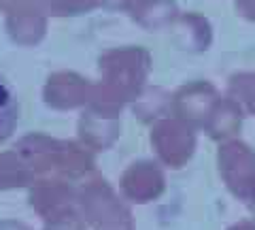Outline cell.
Masks as SVG:
<instances>
[{"label": "cell", "instance_id": "cell-1", "mask_svg": "<svg viewBox=\"0 0 255 230\" xmlns=\"http://www.w3.org/2000/svg\"><path fill=\"white\" fill-rule=\"evenodd\" d=\"M17 124V98L11 85L0 77V143L13 132Z\"/></svg>", "mask_w": 255, "mask_h": 230}]
</instances>
